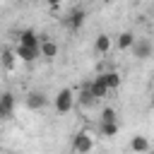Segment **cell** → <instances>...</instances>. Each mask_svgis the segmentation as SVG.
<instances>
[{"label": "cell", "mask_w": 154, "mask_h": 154, "mask_svg": "<svg viewBox=\"0 0 154 154\" xmlns=\"http://www.w3.org/2000/svg\"><path fill=\"white\" fill-rule=\"evenodd\" d=\"M53 106H55V111L58 113H70L72 108H75V91L72 89H60L58 91V96L53 99Z\"/></svg>", "instance_id": "1"}, {"label": "cell", "mask_w": 154, "mask_h": 154, "mask_svg": "<svg viewBox=\"0 0 154 154\" xmlns=\"http://www.w3.org/2000/svg\"><path fill=\"white\" fill-rule=\"evenodd\" d=\"M84 19H87V10H84V7H72V10L63 17V24H65L67 29L77 31V29L84 26Z\"/></svg>", "instance_id": "2"}, {"label": "cell", "mask_w": 154, "mask_h": 154, "mask_svg": "<svg viewBox=\"0 0 154 154\" xmlns=\"http://www.w3.org/2000/svg\"><path fill=\"white\" fill-rule=\"evenodd\" d=\"M91 149H94V140H91V135L84 132V130H79V132L72 137V152H75V154H89Z\"/></svg>", "instance_id": "3"}, {"label": "cell", "mask_w": 154, "mask_h": 154, "mask_svg": "<svg viewBox=\"0 0 154 154\" xmlns=\"http://www.w3.org/2000/svg\"><path fill=\"white\" fill-rule=\"evenodd\" d=\"M132 55L137 58V60H147V58H152V53H154V43L149 41V38H135V43H132Z\"/></svg>", "instance_id": "4"}, {"label": "cell", "mask_w": 154, "mask_h": 154, "mask_svg": "<svg viewBox=\"0 0 154 154\" xmlns=\"http://www.w3.org/2000/svg\"><path fill=\"white\" fill-rule=\"evenodd\" d=\"M24 106L29 108V111H41V108H46L48 106V96L43 94V91H29L26 96H24Z\"/></svg>", "instance_id": "5"}, {"label": "cell", "mask_w": 154, "mask_h": 154, "mask_svg": "<svg viewBox=\"0 0 154 154\" xmlns=\"http://www.w3.org/2000/svg\"><path fill=\"white\" fill-rule=\"evenodd\" d=\"M14 94L12 91H2L0 94V120H10L14 116Z\"/></svg>", "instance_id": "6"}, {"label": "cell", "mask_w": 154, "mask_h": 154, "mask_svg": "<svg viewBox=\"0 0 154 154\" xmlns=\"http://www.w3.org/2000/svg\"><path fill=\"white\" fill-rule=\"evenodd\" d=\"M17 43L19 46H26V48H41V36L34 29H22L19 36H17Z\"/></svg>", "instance_id": "7"}, {"label": "cell", "mask_w": 154, "mask_h": 154, "mask_svg": "<svg viewBox=\"0 0 154 154\" xmlns=\"http://www.w3.org/2000/svg\"><path fill=\"white\" fill-rule=\"evenodd\" d=\"M58 53H60V46L51 36H41V58L53 60V58H58Z\"/></svg>", "instance_id": "8"}, {"label": "cell", "mask_w": 154, "mask_h": 154, "mask_svg": "<svg viewBox=\"0 0 154 154\" xmlns=\"http://www.w3.org/2000/svg\"><path fill=\"white\" fill-rule=\"evenodd\" d=\"M14 53H17V60L22 63H34L36 58H41V48H26V46H14Z\"/></svg>", "instance_id": "9"}, {"label": "cell", "mask_w": 154, "mask_h": 154, "mask_svg": "<svg viewBox=\"0 0 154 154\" xmlns=\"http://www.w3.org/2000/svg\"><path fill=\"white\" fill-rule=\"evenodd\" d=\"M89 91H91V96H94V99L99 101V99H103V96H106V94H108L111 89L106 87L103 77H101V75H96V77H94V79L89 82Z\"/></svg>", "instance_id": "10"}, {"label": "cell", "mask_w": 154, "mask_h": 154, "mask_svg": "<svg viewBox=\"0 0 154 154\" xmlns=\"http://www.w3.org/2000/svg\"><path fill=\"white\" fill-rule=\"evenodd\" d=\"M0 65L10 72V70H14V65H17V53H14V48H0Z\"/></svg>", "instance_id": "11"}, {"label": "cell", "mask_w": 154, "mask_h": 154, "mask_svg": "<svg viewBox=\"0 0 154 154\" xmlns=\"http://www.w3.org/2000/svg\"><path fill=\"white\" fill-rule=\"evenodd\" d=\"M130 149H132L135 154H147V152L152 149V144H149V140H147L144 135H132V140H130Z\"/></svg>", "instance_id": "12"}, {"label": "cell", "mask_w": 154, "mask_h": 154, "mask_svg": "<svg viewBox=\"0 0 154 154\" xmlns=\"http://www.w3.org/2000/svg\"><path fill=\"white\" fill-rule=\"evenodd\" d=\"M111 46H113V41H111L108 34H99L96 41H94V51H96L99 55H106V53L111 51Z\"/></svg>", "instance_id": "13"}, {"label": "cell", "mask_w": 154, "mask_h": 154, "mask_svg": "<svg viewBox=\"0 0 154 154\" xmlns=\"http://www.w3.org/2000/svg\"><path fill=\"white\" fill-rule=\"evenodd\" d=\"M77 103L82 106V108H91L94 103H96V99L91 96V91H89V84H84L82 87V91L77 94Z\"/></svg>", "instance_id": "14"}, {"label": "cell", "mask_w": 154, "mask_h": 154, "mask_svg": "<svg viewBox=\"0 0 154 154\" xmlns=\"http://www.w3.org/2000/svg\"><path fill=\"white\" fill-rule=\"evenodd\" d=\"M135 38H137V36H135L132 31H123V34L118 36L116 46H118L120 51H130V48H132V43H135Z\"/></svg>", "instance_id": "15"}, {"label": "cell", "mask_w": 154, "mask_h": 154, "mask_svg": "<svg viewBox=\"0 0 154 154\" xmlns=\"http://www.w3.org/2000/svg\"><path fill=\"white\" fill-rule=\"evenodd\" d=\"M101 77H103V82H106V87H108V89H118V87H120V75H118V70L101 72Z\"/></svg>", "instance_id": "16"}, {"label": "cell", "mask_w": 154, "mask_h": 154, "mask_svg": "<svg viewBox=\"0 0 154 154\" xmlns=\"http://www.w3.org/2000/svg\"><path fill=\"white\" fill-rule=\"evenodd\" d=\"M99 132L103 137H116L118 135V123H101L99 125Z\"/></svg>", "instance_id": "17"}, {"label": "cell", "mask_w": 154, "mask_h": 154, "mask_svg": "<svg viewBox=\"0 0 154 154\" xmlns=\"http://www.w3.org/2000/svg\"><path fill=\"white\" fill-rule=\"evenodd\" d=\"M101 123H118V120H116V108H111V106L103 108V111H101Z\"/></svg>", "instance_id": "18"}, {"label": "cell", "mask_w": 154, "mask_h": 154, "mask_svg": "<svg viewBox=\"0 0 154 154\" xmlns=\"http://www.w3.org/2000/svg\"><path fill=\"white\" fill-rule=\"evenodd\" d=\"M51 10L53 12H60V2H51Z\"/></svg>", "instance_id": "19"}, {"label": "cell", "mask_w": 154, "mask_h": 154, "mask_svg": "<svg viewBox=\"0 0 154 154\" xmlns=\"http://www.w3.org/2000/svg\"><path fill=\"white\" fill-rule=\"evenodd\" d=\"M149 103H152V108H154V91H152V99H149Z\"/></svg>", "instance_id": "20"}, {"label": "cell", "mask_w": 154, "mask_h": 154, "mask_svg": "<svg viewBox=\"0 0 154 154\" xmlns=\"http://www.w3.org/2000/svg\"><path fill=\"white\" fill-rule=\"evenodd\" d=\"M147 154H154V149H149V152H147Z\"/></svg>", "instance_id": "21"}, {"label": "cell", "mask_w": 154, "mask_h": 154, "mask_svg": "<svg viewBox=\"0 0 154 154\" xmlns=\"http://www.w3.org/2000/svg\"><path fill=\"white\" fill-rule=\"evenodd\" d=\"M2 154H12V152H2Z\"/></svg>", "instance_id": "22"}]
</instances>
